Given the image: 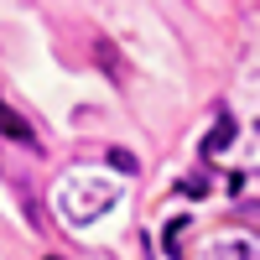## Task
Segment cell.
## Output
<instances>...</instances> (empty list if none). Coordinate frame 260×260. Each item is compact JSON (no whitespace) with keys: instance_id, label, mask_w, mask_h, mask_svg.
I'll return each instance as SVG.
<instances>
[{"instance_id":"cell-1","label":"cell","mask_w":260,"mask_h":260,"mask_svg":"<svg viewBox=\"0 0 260 260\" xmlns=\"http://www.w3.org/2000/svg\"><path fill=\"white\" fill-rule=\"evenodd\" d=\"M0 136L16 141V146H26V151H42V146H37V136H31V125L21 120V115H11L6 104H0Z\"/></svg>"}]
</instances>
